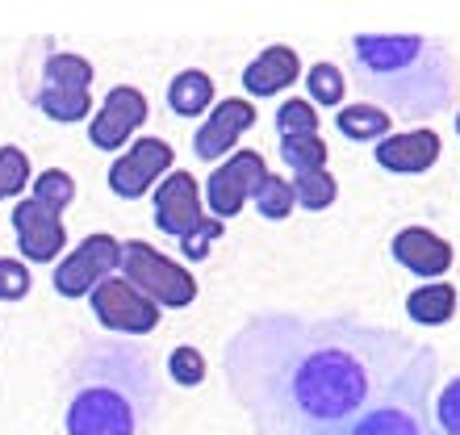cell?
<instances>
[{"mask_svg":"<svg viewBox=\"0 0 460 435\" xmlns=\"http://www.w3.org/2000/svg\"><path fill=\"white\" fill-rule=\"evenodd\" d=\"M419 348L360 315L260 310L222 343V377L255 435H348Z\"/></svg>","mask_w":460,"mask_h":435,"instance_id":"1","label":"cell"},{"mask_svg":"<svg viewBox=\"0 0 460 435\" xmlns=\"http://www.w3.org/2000/svg\"><path fill=\"white\" fill-rule=\"evenodd\" d=\"M159 377L143 343L121 335L80 339L63 377L67 435H143L159 419Z\"/></svg>","mask_w":460,"mask_h":435,"instance_id":"2","label":"cell"},{"mask_svg":"<svg viewBox=\"0 0 460 435\" xmlns=\"http://www.w3.org/2000/svg\"><path fill=\"white\" fill-rule=\"evenodd\" d=\"M351 75L364 105H376L402 121H431L452 101L456 72L436 38L419 34H356Z\"/></svg>","mask_w":460,"mask_h":435,"instance_id":"3","label":"cell"},{"mask_svg":"<svg viewBox=\"0 0 460 435\" xmlns=\"http://www.w3.org/2000/svg\"><path fill=\"white\" fill-rule=\"evenodd\" d=\"M439 373V356L431 343L414 351V360L406 364V373L381 394L373 411H364L348 435H436L431 427V386Z\"/></svg>","mask_w":460,"mask_h":435,"instance_id":"4","label":"cell"},{"mask_svg":"<svg viewBox=\"0 0 460 435\" xmlns=\"http://www.w3.org/2000/svg\"><path fill=\"white\" fill-rule=\"evenodd\" d=\"M121 277L143 289L159 310H184L197 302V277L143 239L121 243Z\"/></svg>","mask_w":460,"mask_h":435,"instance_id":"5","label":"cell"},{"mask_svg":"<svg viewBox=\"0 0 460 435\" xmlns=\"http://www.w3.org/2000/svg\"><path fill=\"white\" fill-rule=\"evenodd\" d=\"M113 268H121V243L113 235H88L63 264H55L50 285L59 297H93L101 280L113 277Z\"/></svg>","mask_w":460,"mask_h":435,"instance_id":"6","label":"cell"},{"mask_svg":"<svg viewBox=\"0 0 460 435\" xmlns=\"http://www.w3.org/2000/svg\"><path fill=\"white\" fill-rule=\"evenodd\" d=\"M93 315L105 331H118V335H146V331H155L159 326V310L143 289H134L126 277H110L101 280L97 289H93Z\"/></svg>","mask_w":460,"mask_h":435,"instance_id":"7","label":"cell"},{"mask_svg":"<svg viewBox=\"0 0 460 435\" xmlns=\"http://www.w3.org/2000/svg\"><path fill=\"white\" fill-rule=\"evenodd\" d=\"M268 176V164L260 151H234V155L222 164V168L209 172L206 181V201L214 209V218H234L247 201L255 197V189L264 184Z\"/></svg>","mask_w":460,"mask_h":435,"instance_id":"8","label":"cell"},{"mask_svg":"<svg viewBox=\"0 0 460 435\" xmlns=\"http://www.w3.org/2000/svg\"><path fill=\"white\" fill-rule=\"evenodd\" d=\"M172 159L176 155H172V146L164 143V138H134L130 151L110 168V189L121 201H134V197H143L159 176H168Z\"/></svg>","mask_w":460,"mask_h":435,"instance_id":"9","label":"cell"},{"mask_svg":"<svg viewBox=\"0 0 460 435\" xmlns=\"http://www.w3.org/2000/svg\"><path fill=\"white\" fill-rule=\"evenodd\" d=\"M209 218L201 214V193L189 172H168L155 189V226L172 239H189Z\"/></svg>","mask_w":460,"mask_h":435,"instance_id":"10","label":"cell"},{"mask_svg":"<svg viewBox=\"0 0 460 435\" xmlns=\"http://www.w3.org/2000/svg\"><path fill=\"white\" fill-rule=\"evenodd\" d=\"M13 235H17V247H22L25 260H38V264H50L67 243L59 214L47 209L42 201H34V197H22L13 206Z\"/></svg>","mask_w":460,"mask_h":435,"instance_id":"11","label":"cell"},{"mask_svg":"<svg viewBox=\"0 0 460 435\" xmlns=\"http://www.w3.org/2000/svg\"><path fill=\"white\" fill-rule=\"evenodd\" d=\"M143 121H146V97L130 84H118L110 88V97L97 109V118L88 121V143L101 146V151H118Z\"/></svg>","mask_w":460,"mask_h":435,"instance_id":"12","label":"cell"},{"mask_svg":"<svg viewBox=\"0 0 460 435\" xmlns=\"http://www.w3.org/2000/svg\"><path fill=\"white\" fill-rule=\"evenodd\" d=\"M255 126V105L243 97H226L214 113L206 118V126L193 134V155L197 159H222V151L239 143L243 130Z\"/></svg>","mask_w":460,"mask_h":435,"instance_id":"13","label":"cell"},{"mask_svg":"<svg viewBox=\"0 0 460 435\" xmlns=\"http://www.w3.org/2000/svg\"><path fill=\"white\" fill-rule=\"evenodd\" d=\"M389 252L402 268H411L414 277H444L452 268V243L439 239L427 226H402L389 243Z\"/></svg>","mask_w":460,"mask_h":435,"instance_id":"14","label":"cell"},{"mask_svg":"<svg viewBox=\"0 0 460 435\" xmlns=\"http://www.w3.org/2000/svg\"><path fill=\"white\" fill-rule=\"evenodd\" d=\"M439 159V134L436 130H406V134H389L376 143V164L385 172L398 176H414L427 172Z\"/></svg>","mask_w":460,"mask_h":435,"instance_id":"15","label":"cell"},{"mask_svg":"<svg viewBox=\"0 0 460 435\" xmlns=\"http://www.w3.org/2000/svg\"><path fill=\"white\" fill-rule=\"evenodd\" d=\"M302 75V59H297V50L293 47H264L247 63V72H243V88L252 93V97H277L285 88H293V80Z\"/></svg>","mask_w":460,"mask_h":435,"instance_id":"16","label":"cell"},{"mask_svg":"<svg viewBox=\"0 0 460 435\" xmlns=\"http://www.w3.org/2000/svg\"><path fill=\"white\" fill-rule=\"evenodd\" d=\"M38 88H59V93H88L93 88V63L84 55H63L55 50L42 63V84Z\"/></svg>","mask_w":460,"mask_h":435,"instance_id":"17","label":"cell"},{"mask_svg":"<svg viewBox=\"0 0 460 435\" xmlns=\"http://www.w3.org/2000/svg\"><path fill=\"white\" fill-rule=\"evenodd\" d=\"M452 310H456V289H452V285H439V280L436 285H419V289L406 297V315L423 326L448 323Z\"/></svg>","mask_w":460,"mask_h":435,"instance_id":"18","label":"cell"},{"mask_svg":"<svg viewBox=\"0 0 460 435\" xmlns=\"http://www.w3.org/2000/svg\"><path fill=\"white\" fill-rule=\"evenodd\" d=\"M209 101H214V80H209L206 72H181L168 88V105H172V113H181V118L206 113Z\"/></svg>","mask_w":460,"mask_h":435,"instance_id":"19","label":"cell"},{"mask_svg":"<svg viewBox=\"0 0 460 435\" xmlns=\"http://www.w3.org/2000/svg\"><path fill=\"white\" fill-rule=\"evenodd\" d=\"M335 126L343 130V138H351V143H381L389 130V113L385 109H376V105H343L340 109V118H335Z\"/></svg>","mask_w":460,"mask_h":435,"instance_id":"20","label":"cell"},{"mask_svg":"<svg viewBox=\"0 0 460 435\" xmlns=\"http://www.w3.org/2000/svg\"><path fill=\"white\" fill-rule=\"evenodd\" d=\"M280 159L293 168V176H305V172H327V143H323L318 134L280 138Z\"/></svg>","mask_w":460,"mask_h":435,"instance_id":"21","label":"cell"},{"mask_svg":"<svg viewBox=\"0 0 460 435\" xmlns=\"http://www.w3.org/2000/svg\"><path fill=\"white\" fill-rule=\"evenodd\" d=\"M30 101H34L50 121H84L88 105H93L88 93H59V88H38Z\"/></svg>","mask_w":460,"mask_h":435,"instance_id":"22","label":"cell"},{"mask_svg":"<svg viewBox=\"0 0 460 435\" xmlns=\"http://www.w3.org/2000/svg\"><path fill=\"white\" fill-rule=\"evenodd\" d=\"M252 201H255V209H260V214L277 222V218H289V214H293V206H297V193H293V184L285 181V176L268 172L264 184L255 189Z\"/></svg>","mask_w":460,"mask_h":435,"instance_id":"23","label":"cell"},{"mask_svg":"<svg viewBox=\"0 0 460 435\" xmlns=\"http://www.w3.org/2000/svg\"><path fill=\"white\" fill-rule=\"evenodd\" d=\"M293 193H297V206L302 209H327V206H335L340 184H335L331 172H305V176H293Z\"/></svg>","mask_w":460,"mask_h":435,"instance_id":"24","label":"cell"},{"mask_svg":"<svg viewBox=\"0 0 460 435\" xmlns=\"http://www.w3.org/2000/svg\"><path fill=\"white\" fill-rule=\"evenodd\" d=\"M277 130H280V138H302V134H314L318 130V109H314V101L289 97L285 105L277 109Z\"/></svg>","mask_w":460,"mask_h":435,"instance_id":"25","label":"cell"},{"mask_svg":"<svg viewBox=\"0 0 460 435\" xmlns=\"http://www.w3.org/2000/svg\"><path fill=\"white\" fill-rule=\"evenodd\" d=\"M34 201H42L47 209H55V214H63V209L75 201V181L67 176V172H59V168H50V172H42L34 181Z\"/></svg>","mask_w":460,"mask_h":435,"instance_id":"26","label":"cell"},{"mask_svg":"<svg viewBox=\"0 0 460 435\" xmlns=\"http://www.w3.org/2000/svg\"><path fill=\"white\" fill-rule=\"evenodd\" d=\"M30 184V155L22 146H0V201L17 197Z\"/></svg>","mask_w":460,"mask_h":435,"instance_id":"27","label":"cell"},{"mask_svg":"<svg viewBox=\"0 0 460 435\" xmlns=\"http://www.w3.org/2000/svg\"><path fill=\"white\" fill-rule=\"evenodd\" d=\"M305 88H310V97H314V105H340L343 101V72L335 67V63H314L310 67V75H305Z\"/></svg>","mask_w":460,"mask_h":435,"instance_id":"28","label":"cell"},{"mask_svg":"<svg viewBox=\"0 0 460 435\" xmlns=\"http://www.w3.org/2000/svg\"><path fill=\"white\" fill-rule=\"evenodd\" d=\"M168 373L176 386H201L206 381V356L197 348H176L168 360Z\"/></svg>","mask_w":460,"mask_h":435,"instance_id":"29","label":"cell"},{"mask_svg":"<svg viewBox=\"0 0 460 435\" xmlns=\"http://www.w3.org/2000/svg\"><path fill=\"white\" fill-rule=\"evenodd\" d=\"M30 285H34L30 268L22 260H13V255H0V302H22Z\"/></svg>","mask_w":460,"mask_h":435,"instance_id":"30","label":"cell"},{"mask_svg":"<svg viewBox=\"0 0 460 435\" xmlns=\"http://www.w3.org/2000/svg\"><path fill=\"white\" fill-rule=\"evenodd\" d=\"M436 427L444 435H460V377L444 386V394L436 398Z\"/></svg>","mask_w":460,"mask_h":435,"instance_id":"31","label":"cell"},{"mask_svg":"<svg viewBox=\"0 0 460 435\" xmlns=\"http://www.w3.org/2000/svg\"><path fill=\"white\" fill-rule=\"evenodd\" d=\"M214 239H222V222L218 218H209L201 230H193L189 239H181V252L189 255V260H206V252H209V243Z\"/></svg>","mask_w":460,"mask_h":435,"instance_id":"32","label":"cell"},{"mask_svg":"<svg viewBox=\"0 0 460 435\" xmlns=\"http://www.w3.org/2000/svg\"><path fill=\"white\" fill-rule=\"evenodd\" d=\"M456 134H460V113H456Z\"/></svg>","mask_w":460,"mask_h":435,"instance_id":"33","label":"cell"}]
</instances>
